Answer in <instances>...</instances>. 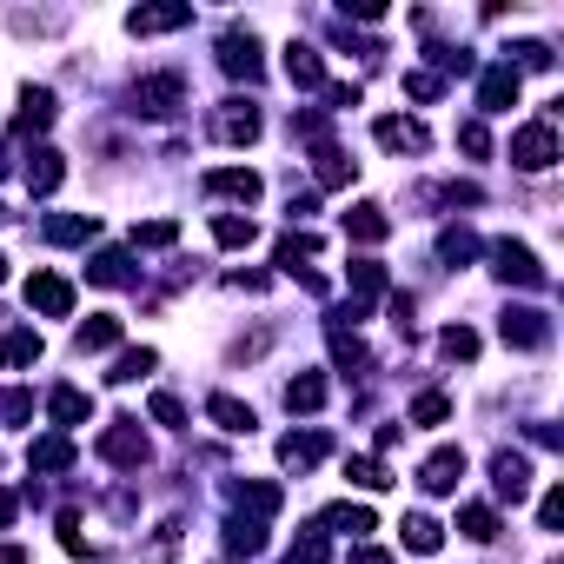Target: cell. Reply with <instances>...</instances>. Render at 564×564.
Returning a JSON list of instances; mask_svg holds the SVG:
<instances>
[{
	"instance_id": "cell-11",
	"label": "cell",
	"mask_w": 564,
	"mask_h": 564,
	"mask_svg": "<svg viewBox=\"0 0 564 564\" xmlns=\"http://www.w3.org/2000/svg\"><path fill=\"white\" fill-rule=\"evenodd\" d=\"M27 305H34L40 319H67V312H73V286H67L60 273H34V279H27Z\"/></svg>"
},
{
	"instance_id": "cell-5",
	"label": "cell",
	"mask_w": 564,
	"mask_h": 564,
	"mask_svg": "<svg viewBox=\"0 0 564 564\" xmlns=\"http://www.w3.org/2000/svg\"><path fill=\"white\" fill-rule=\"evenodd\" d=\"M499 339L518 346V352H538V346H551V319H544L538 305H512V312L499 319Z\"/></svg>"
},
{
	"instance_id": "cell-22",
	"label": "cell",
	"mask_w": 564,
	"mask_h": 564,
	"mask_svg": "<svg viewBox=\"0 0 564 564\" xmlns=\"http://www.w3.org/2000/svg\"><path fill=\"white\" fill-rule=\"evenodd\" d=\"M87 279H94V286H133L140 273H133V260H127L120 247H100V253L87 260Z\"/></svg>"
},
{
	"instance_id": "cell-55",
	"label": "cell",
	"mask_w": 564,
	"mask_h": 564,
	"mask_svg": "<svg viewBox=\"0 0 564 564\" xmlns=\"http://www.w3.org/2000/svg\"><path fill=\"white\" fill-rule=\"evenodd\" d=\"M333 107H359V80H339V87H333Z\"/></svg>"
},
{
	"instance_id": "cell-7",
	"label": "cell",
	"mask_w": 564,
	"mask_h": 564,
	"mask_svg": "<svg viewBox=\"0 0 564 564\" xmlns=\"http://www.w3.org/2000/svg\"><path fill=\"white\" fill-rule=\"evenodd\" d=\"M260 127H266V120H260V107H247V100H226V107L213 113V140H219V146H253Z\"/></svg>"
},
{
	"instance_id": "cell-40",
	"label": "cell",
	"mask_w": 564,
	"mask_h": 564,
	"mask_svg": "<svg viewBox=\"0 0 564 564\" xmlns=\"http://www.w3.org/2000/svg\"><path fill=\"white\" fill-rule=\"evenodd\" d=\"M385 292V266L379 260H352V299L365 305V299H379Z\"/></svg>"
},
{
	"instance_id": "cell-50",
	"label": "cell",
	"mask_w": 564,
	"mask_h": 564,
	"mask_svg": "<svg viewBox=\"0 0 564 564\" xmlns=\"http://www.w3.org/2000/svg\"><path fill=\"white\" fill-rule=\"evenodd\" d=\"M538 525H544V531L564 525V492H544V499H538Z\"/></svg>"
},
{
	"instance_id": "cell-60",
	"label": "cell",
	"mask_w": 564,
	"mask_h": 564,
	"mask_svg": "<svg viewBox=\"0 0 564 564\" xmlns=\"http://www.w3.org/2000/svg\"><path fill=\"white\" fill-rule=\"evenodd\" d=\"M0 219H8V206H0Z\"/></svg>"
},
{
	"instance_id": "cell-33",
	"label": "cell",
	"mask_w": 564,
	"mask_h": 564,
	"mask_svg": "<svg viewBox=\"0 0 564 564\" xmlns=\"http://www.w3.org/2000/svg\"><path fill=\"white\" fill-rule=\"evenodd\" d=\"M107 346H120V319L113 312H94L87 326H80V352H107Z\"/></svg>"
},
{
	"instance_id": "cell-27",
	"label": "cell",
	"mask_w": 564,
	"mask_h": 564,
	"mask_svg": "<svg viewBox=\"0 0 564 564\" xmlns=\"http://www.w3.org/2000/svg\"><path fill=\"white\" fill-rule=\"evenodd\" d=\"M40 352H47V346H40V333H27V326L0 339V365H8V372H27V365H40Z\"/></svg>"
},
{
	"instance_id": "cell-2",
	"label": "cell",
	"mask_w": 564,
	"mask_h": 564,
	"mask_svg": "<svg viewBox=\"0 0 564 564\" xmlns=\"http://www.w3.org/2000/svg\"><path fill=\"white\" fill-rule=\"evenodd\" d=\"M512 167H518V173L557 167V127H551V120H531V127L512 133Z\"/></svg>"
},
{
	"instance_id": "cell-25",
	"label": "cell",
	"mask_w": 564,
	"mask_h": 564,
	"mask_svg": "<svg viewBox=\"0 0 564 564\" xmlns=\"http://www.w3.org/2000/svg\"><path fill=\"white\" fill-rule=\"evenodd\" d=\"M94 232H100L94 213H53V219H47V239H53V247H87Z\"/></svg>"
},
{
	"instance_id": "cell-24",
	"label": "cell",
	"mask_w": 564,
	"mask_h": 564,
	"mask_svg": "<svg viewBox=\"0 0 564 564\" xmlns=\"http://www.w3.org/2000/svg\"><path fill=\"white\" fill-rule=\"evenodd\" d=\"M67 465H73V439L67 432H47V439L27 445V471H67Z\"/></svg>"
},
{
	"instance_id": "cell-26",
	"label": "cell",
	"mask_w": 564,
	"mask_h": 564,
	"mask_svg": "<svg viewBox=\"0 0 564 564\" xmlns=\"http://www.w3.org/2000/svg\"><path fill=\"white\" fill-rule=\"evenodd\" d=\"M206 419H213L219 432H253V425H260V419H253V406H239L232 392H213V398H206Z\"/></svg>"
},
{
	"instance_id": "cell-19",
	"label": "cell",
	"mask_w": 564,
	"mask_h": 564,
	"mask_svg": "<svg viewBox=\"0 0 564 564\" xmlns=\"http://www.w3.org/2000/svg\"><path fill=\"white\" fill-rule=\"evenodd\" d=\"M226 551H232V557H260V551H266V518L232 512V518H226Z\"/></svg>"
},
{
	"instance_id": "cell-9",
	"label": "cell",
	"mask_w": 564,
	"mask_h": 564,
	"mask_svg": "<svg viewBox=\"0 0 564 564\" xmlns=\"http://www.w3.org/2000/svg\"><path fill=\"white\" fill-rule=\"evenodd\" d=\"M458 478H465V452H458V445H439V452L419 465V485H425L432 499H452V492H458Z\"/></svg>"
},
{
	"instance_id": "cell-23",
	"label": "cell",
	"mask_w": 564,
	"mask_h": 564,
	"mask_svg": "<svg viewBox=\"0 0 564 564\" xmlns=\"http://www.w3.org/2000/svg\"><path fill=\"white\" fill-rule=\"evenodd\" d=\"M326 339H333V365L352 379V372H372V352H365V339L359 333H346V326H326Z\"/></svg>"
},
{
	"instance_id": "cell-59",
	"label": "cell",
	"mask_w": 564,
	"mask_h": 564,
	"mask_svg": "<svg viewBox=\"0 0 564 564\" xmlns=\"http://www.w3.org/2000/svg\"><path fill=\"white\" fill-rule=\"evenodd\" d=\"M0 173H8V159H0Z\"/></svg>"
},
{
	"instance_id": "cell-32",
	"label": "cell",
	"mask_w": 564,
	"mask_h": 564,
	"mask_svg": "<svg viewBox=\"0 0 564 564\" xmlns=\"http://www.w3.org/2000/svg\"><path fill=\"white\" fill-rule=\"evenodd\" d=\"M398 531H406V551H419V557H432V551L445 544V525H439V518H425V512H412Z\"/></svg>"
},
{
	"instance_id": "cell-17",
	"label": "cell",
	"mask_w": 564,
	"mask_h": 564,
	"mask_svg": "<svg viewBox=\"0 0 564 564\" xmlns=\"http://www.w3.org/2000/svg\"><path fill=\"white\" fill-rule=\"evenodd\" d=\"M60 180H67V159H60L53 146H34V153H27V193H34V200H47Z\"/></svg>"
},
{
	"instance_id": "cell-45",
	"label": "cell",
	"mask_w": 564,
	"mask_h": 564,
	"mask_svg": "<svg viewBox=\"0 0 564 564\" xmlns=\"http://www.w3.org/2000/svg\"><path fill=\"white\" fill-rule=\"evenodd\" d=\"M439 352H445V359H478V333H471V326H445V333H439Z\"/></svg>"
},
{
	"instance_id": "cell-21",
	"label": "cell",
	"mask_w": 564,
	"mask_h": 564,
	"mask_svg": "<svg viewBox=\"0 0 564 564\" xmlns=\"http://www.w3.org/2000/svg\"><path fill=\"white\" fill-rule=\"evenodd\" d=\"M312 173H319V187L339 193V187H352V159H346L333 140H319V146H312Z\"/></svg>"
},
{
	"instance_id": "cell-28",
	"label": "cell",
	"mask_w": 564,
	"mask_h": 564,
	"mask_svg": "<svg viewBox=\"0 0 564 564\" xmlns=\"http://www.w3.org/2000/svg\"><path fill=\"white\" fill-rule=\"evenodd\" d=\"M326 531H346V538H365V531H379V518H372V505H326V518H319Z\"/></svg>"
},
{
	"instance_id": "cell-58",
	"label": "cell",
	"mask_w": 564,
	"mask_h": 564,
	"mask_svg": "<svg viewBox=\"0 0 564 564\" xmlns=\"http://www.w3.org/2000/svg\"><path fill=\"white\" fill-rule=\"evenodd\" d=\"M0 279H8V260H0Z\"/></svg>"
},
{
	"instance_id": "cell-49",
	"label": "cell",
	"mask_w": 564,
	"mask_h": 564,
	"mask_svg": "<svg viewBox=\"0 0 564 564\" xmlns=\"http://www.w3.org/2000/svg\"><path fill=\"white\" fill-rule=\"evenodd\" d=\"M512 53H518V67H538V73L551 67V47H544V40H518ZM518 67H512V73H518Z\"/></svg>"
},
{
	"instance_id": "cell-3",
	"label": "cell",
	"mask_w": 564,
	"mask_h": 564,
	"mask_svg": "<svg viewBox=\"0 0 564 564\" xmlns=\"http://www.w3.org/2000/svg\"><path fill=\"white\" fill-rule=\"evenodd\" d=\"M180 107H187V80L180 73H146L133 87V113H146V120H167Z\"/></svg>"
},
{
	"instance_id": "cell-16",
	"label": "cell",
	"mask_w": 564,
	"mask_h": 564,
	"mask_svg": "<svg viewBox=\"0 0 564 564\" xmlns=\"http://www.w3.org/2000/svg\"><path fill=\"white\" fill-rule=\"evenodd\" d=\"M478 107H485V113H512L518 107V73L512 67H485V80H478Z\"/></svg>"
},
{
	"instance_id": "cell-47",
	"label": "cell",
	"mask_w": 564,
	"mask_h": 564,
	"mask_svg": "<svg viewBox=\"0 0 564 564\" xmlns=\"http://www.w3.org/2000/svg\"><path fill=\"white\" fill-rule=\"evenodd\" d=\"M153 425H173V432L187 425V406H180L173 392H153Z\"/></svg>"
},
{
	"instance_id": "cell-30",
	"label": "cell",
	"mask_w": 564,
	"mask_h": 564,
	"mask_svg": "<svg viewBox=\"0 0 564 564\" xmlns=\"http://www.w3.org/2000/svg\"><path fill=\"white\" fill-rule=\"evenodd\" d=\"M319 406H326V379H319V372L286 379V412H319Z\"/></svg>"
},
{
	"instance_id": "cell-18",
	"label": "cell",
	"mask_w": 564,
	"mask_h": 564,
	"mask_svg": "<svg viewBox=\"0 0 564 564\" xmlns=\"http://www.w3.org/2000/svg\"><path fill=\"white\" fill-rule=\"evenodd\" d=\"M232 505L247 518H273L279 512V485H266V478H232Z\"/></svg>"
},
{
	"instance_id": "cell-54",
	"label": "cell",
	"mask_w": 564,
	"mask_h": 564,
	"mask_svg": "<svg viewBox=\"0 0 564 564\" xmlns=\"http://www.w3.org/2000/svg\"><path fill=\"white\" fill-rule=\"evenodd\" d=\"M14 518H21V499H14V492H8V485H0V531H8V525H14Z\"/></svg>"
},
{
	"instance_id": "cell-1",
	"label": "cell",
	"mask_w": 564,
	"mask_h": 564,
	"mask_svg": "<svg viewBox=\"0 0 564 564\" xmlns=\"http://www.w3.org/2000/svg\"><path fill=\"white\" fill-rule=\"evenodd\" d=\"M485 253H492V273H499L505 286H525V292H538V286L551 279V273L538 266V253H531V247H518V239H492Z\"/></svg>"
},
{
	"instance_id": "cell-52",
	"label": "cell",
	"mask_w": 564,
	"mask_h": 564,
	"mask_svg": "<svg viewBox=\"0 0 564 564\" xmlns=\"http://www.w3.org/2000/svg\"><path fill=\"white\" fill-rule=\"evenodd\" d=\"M406 94L412 100H439V73H406Z\"/></svg>"
},
{
	"instance_id": "cell-37",
	"label": "cell",
	"mask_w": 564,
	"mask_h": 564,
	"mask_svg": "<svg viewBox=\"0 0 564 564\" xmlns=\"http://www.w3.org/2000/svg\"><path fill=\"white\" fill-rule=\"evenodd\" d=\"M180 518H159V531H153V544H146V564H173V551H180Z\"/></svg>"
},
{
	"instance_id": "cell-36",
	"label": "cell",
	"mask_w": 564,
	"mask_h": 564,
	"mask_svg": "<svg viewBox=\"0 0 564 564\" xmlns=\"http://www.w3.org/2000/svg\"><path fill=\"white\" fill-rule=\"evenodd\" d=\"M458 531L478 538V544H492V538H499V512H492V505H465V512H458Z\"/></svg>"
},
{
	"instance_id": "cell-51",
	"label": "cell",
	"mask_w": 564,
	"mask_h": 564,
	"mask_svg": "<svg viewBox=\"0 0 564 564\" xmlns=\"http://www.w3.org/2000/svg\"><path fill=\"white\" fill-rule=\"evenodd\" d=\"M60 544H67L73 557H87V538H80V518H73V512H60Z\"/></svg>"
},
{
	"instance_id": "cell-34",
	"label": "cell",
	"mask_w": 564,
	"mask_h": 564,
	"mask_svg": "<svg viewBox=\"0 0 564 564\" xmlns=\"http://www.w3.org/2000/svg\"><path fill=\"white\" fill-rule=\"evenodd\" d=\"M439 260H452V266L478 260V232H471V226H445V232H439Z\"/></svg>"
},
{
	"instance_id": "cell-57",
	"label": "cell",
	"mask_w": 564,
	"mask_h": 564,
	"mask_svg": "<svg viewBox=\"0 0 564 564\" xmlns=\"http://www.w3.org/2000/svg\"><path fill=\"white\" fill-rule=\"evenodd\" d=\"M0 564H27V551L21 544H0Z\"/></svg>"
},
{
	"instance_id": "cell-38",
	"label": "cell",
	"mask_w": 564,
	"mask_h": 564,
	"mask_svg": "<svg viewBox=\"0 0 564 564\" xmlns=\"http://www.w3.org/2000/svg\"><path fill=\"white\" fill-rule=\"evenodd\" d=\"M299 260H319V232H286L279 239V266L299 273Z\"/></svg>"
},
{
	"instance_id": "cell-41",
	"label": "cell",
	"mask_w": 564,
	"mask_h": 564,
	"mask_svg": "<svg viewBox=\"0 0 564 564\" xmlns=\"http://www.w3.org/2000/svg\"><path fill=\"white\" fill-rule=\"evenodd\" d=\"M27 419H34V392L0 385V425H27Z\"/></svg>"
},
{
	"instance_id": "cell-39",
	"label": "cell",
	"mask_w": 564,
	"mask_h": 564,
	"mask_svg": "<svg viewBox=\"0 0 564 564\" xmlns=\"http://www.w3.org/2000/svg\"><path fill=\"white\" fill-rule=\"evenodd\" d=\"M346 478H352L359 492H385V485H392V471H385L379 458H346Z\"/></svg>"
},
{
	"instance_id": "cell-4",
	"label": "cell",
	"mask_w": 564,
	"mask_h": 564,
	"mask_svg": "<svg viewBox=\"0 0 564 564\" xmlns=\"http://www.w3.org/2000/svg\"><path fill=\"white\" fill-rule=\"evenodd\" d=\"M180 27H193V8H187V0H153V8H133V14H127V34H140V40L180 34Z\"/></svg>"
},
{
	"instance_id": "cell-31",
	"label": "cell",
	"mask_w": 564,
	"mask_h": 564,
	"mask_svg": "<svg viewBox=\"0 0 564 564\" xmlns=\"http://www.w3.org/2000/svg\"><path fill=\"white\" fill-rule=\"evenodd\" d=\"M346 232L359 239V247H379V239L392 232V219H385V206H352L346 213Z\"/></svg>"
},
{
	"instance_id": "cell-53",
	"label": "cell",
	"mask_w": 564,
	"mask_h": 564,
	"mask_svg": "<svg viewBox=\"0 0 564 564\" xmlns=\"http://www.w3.org/2000/svg\"><path fill=\"white\" fill-rule=\"evenodd\" d=\"M412 312H419V305H412L406 292H398V299H392V326H398V333H406V339H412Z\"/></svg>"
},
{
	"instance_id": "cell-20",
	"label": "cell",
	"mask_w": 564,
	"mask_h": 564,
	"mask_svg": "<svg viewBox=\"0 0 564 564\" xmlns=\"http://www.w3.org/2000/svg\"><path fill=\"white\" fill-rule=\"evenodd\" d=\"M286 80H292V87H326V60H319V47L292 40L286 47Z\"/></svg>"
},
{
	"instance_id": "cell-8",
	"label": "cell",
	"mask_w": 564,
	"mask_h": 564,
	"mask_svg": "<svg viewBox=\"0 0 564 564\" xmlns=\"http://www.w3.org/2000/svg\"><path fill=\"white\" fill-rule=\"evenodd\" d=\"M219 67L232 80H247V87H260V80H266V60H260V40L253 34H226L219 40Z\"/></svg>"
},
{
	"instance_id": "cell-44",
	"label": "cell",
	"mask_w": 564,
	"mask_h": 564,
	"mask_svg": "<svg viewBox=\"0 0 564 564\" xmlns=\"http://www.w3.org/2000/svg\"><path fill=\"white\" fill-rule=\"evenodd\" d=\"M173 239H180V226H173V219H146V226H133V247H146V253L173 247Z\"/></svg>"
},
{
	"instance_id": "cell-48",
	"label": "cell",
	"mask_w": 564,
	"mask_h": 564,
	"mask_svg": "<svg viewBox=\"0 0 564 564\" xmlns=\"http://www.w3.org/2000/svg\"><path fill=\"white\" fill-rule=\"evenodd\" d=\"M458 146H465L471 159H485V153H492V133H485V120H465V127H458Z\"/></svg>"
},
{
	"instance_id": "cell-46",
	"label": "cell",
	"mask_w": 564,
	"mask_h": 564,
	"mask_svg": "<svg viewBox=\"0 0 564 564\" xmlns=\"http://www.w3.org/2000/svg\"><path fill=\"white\" fill-rule=\"evenodd\" d=\"M326 557H333L326 531H299V544H292V557H286V564H326Z\"/></svg>"
},
{
	"instance_id": "cell-29",
	"label": "cell",
	"mask_w": 564,
	"mask_h": 564,
	"mask_svg": "<svg viewBox=\"0 0 564 564\" xmlns=\"http://www.w3.org/2000/svg\"><path fill=\"white\" fill-rule=\"evenodd\" d=\"M47 127H53V94L47 87H27V100L14 113V133H47Z\"/></svg>"
},
{
	"instance_id": "cell-13",
	"label": "cell",
	"mask_w": 564,
	"mask_h": 564,
	"mask_svg": "<svg viewBox=\"0 0 564 564\" xmlns=\"http://www.w3.org/2000/svg\"><path fill=\"white\" fill-rule=\"evenodd\" d=\"M372 133H379V146H385V153H425V146H432V133H425L419 120H406V113H385Z\"/></svg>"
},
{
	"instance_id": "cell-6",
	"label": "cell",
	"mask_w": 564,
	"mask_h": 564,
	"mask_svg": "<svg viewBox=\"0 0 564 564\" xmlns=\"http://www.w3.org/2000/svg\"><path fill=\"white\" fill-rule=\"evenodd\" d=\"M100 458L140 471V465H146V432H140V419H113V425L100 432Z\"/></svg>"
},
{
	"instance_id": "cell-43",
	"label": "cell",
	"mask_w": 564,
	"mask_h": 564,
	"mask_svg": "<svg viewBox=\"0 0 564 564\" xmlns=\"http://www.w3.org/2000/svg\"><path fill=\"white\" fill-rule=\"evenodd\" d=\"M153 365H159V359H153V352H146V346H140V352H120V359H113V372H107V379H113V385H133V379H146V372H153Z\"/></svg>"
},
{
	"instance_id": "cell-15",
	"label": "cell",
	"mask_w": 564,
	"mask_h": 564,
	"mask_svg": "<svg viewBox=\"0 0 564 564\" xmlns=\"http://www.w3.org/2000/svg\"><path fill=\"white\" fill-rule=\"evenodd\" d=\"M326 452H333L326 432H286V439H279V465H286V471H312Z\"/></svg>"
},
{
	"instance_id": "cell-56",
	"label": "cell",
	"mask_w": 564,
	"mask_h": 564,
	"mask_svg": "<svg viewBox=\"0 0 564 564\" xmlns=\"http://www.w3.org/2000/svg\"><path fill=\"white\" fill-rule=\"evenodd\" d=\"M352 564H392V557H385V551H372V544H359V551H352Z\"/></svg>"
},
{
	"instance_id": "cell-12",
	"label": "cell",
	"mask_w": 564,
	"mask_h": 564,
	"mask_svg": "<svg viewBox=\"0 0 564 564\" xmlns=\"http://www.w3.org/2000/svg\"><path fill=\"white\" fill-rule=\"evenodd\" d=\"M47 419H53L60 432H73V425L94 419V398L80 392V385H53V392H47Z\"/></svg>"
},
{
	"instance_id": "cell-14",
	"label": "cell",
	"mask_w": 564,
	"mask_h": 564,
	"mask_svg": "<svg viewBox=\"0 0 564 564\" xmlns=\"http://www.w3.org/2000/svg\"><path fill=\"white\" fill-rule=\"evenodd\" d=\"M492 492L512 499V505L531 492V458H525V452H499V458H492Z\"/></svg>"
},
{
	"instance_id": "cell-42",
	"label": "cell",
	"mask_w": 564,
	"mask_h": 564,
	"mask_svg": "<svg viewBox=\"0 0 564 564\" xmlns=\"http://www.w3.org/2000/svg\"><path fill=\"white\" fill-rule=\"evenodd\" d=\"M452 419V398L445 392H419L412 398V425H445Z\"/></svg>"
},
{
	"instance_id": "cell-35",
	"label": "cell",
	"mask_w": 564,
	"mask_h": 564,
	"mask_svg": "<svg viewBox=\"0 0 564 564\" xmlns=\"http://www.w3.org/2000/svg\"><path fill=\"white\" fill-rule=\"evenodd\" d=\"M213 239L239 253V247H253V239H260V226H253V219H239V213H219V219H213Z\"/></svg>"
},
{
	"instance_id": "cell-10",
	"label": "cell",
	"mask_w": 564,
	"mask_h": 564,
	"mask_svg": "<svg viewBox=\"0 0 564 564\" xmlns=\"http://www.w3.org/2000/svg\"><path fill=\"white\" fill-rule=\"evenodd\" d=\"M206 193H213V200H239V206H253V200L266 193V180H260L253 167H213V173H206Z\"/></svg>"
}]
</instances>
